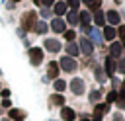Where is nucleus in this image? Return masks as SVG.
<instances>
[{"instance_id": "26", "label": "nucleus", "mask_w": 125, "mask_h": 121, "mask_svg": "<svg viewBox=\"0 0 125 121\" xmlns=\"http://www.w3.org/2000/svg\"><path fill=\"white\" fill-rule=\"evenodd\" d=\"M100 4H102V0H94V2L90 4V8H92V10H96V8L100 6Z\"/></svg>"}, {"instance_id": "25", "label": "nucleus", "mask_w": 125, "mask_h": 121, "mask_svg": "<svg viewBox=\"0 0 125 121\" xmlns=\"http://www.w3.org/2000/svg\"><path fill=\"white\" fill-rule=\"evenodd\" d=\"M113 100H117V92H109L107 94V101H113Z\"/></svg>"}, {"instance_id": "28", "label": "nucleus", "mask_w": 125, "mask_h": 121, "mask_svg": "<svg viewBox=\"0 0 125 121\" xmlns=\"http://www.w3.org/2000/svg\"><path fill=\"white\" fill-rule=\"evenodd\" d=\"M119 37L125 41V25H123V27H119Z\"/></svg>"}, {"instance_id": "19", "label": "nucleus", "mask_w": 125, "mask_h": 121, "mask_svg": "<svg viewBox=\"0 0 125 121\" xmlns=\"http://www.w3.org/2000/svg\"><path fill=\"white\" fill-rule=\"evenodd\" d=\"M35 29H37L39 33H45V31H47V25H45V23H37V25H35Z\"/></svg>"}, {"instance_id": "34", "label": "nucleus", "mask_w": 125, "mask_h": 121, "mask_svg": "<svg viewBox=\"0 0 125 121\" xmlns=\"http://www.w3.org/2000/svg\"><path fill=\"white\" fill-rule=\"evenodd\" d=\"M82 121H88V119H82Z\"/></svg>"}, {"instance_id": "4", "label": "nucleus", "mask_w": 125, "mask_h": 121, "mask_svg": "<svg viewBox=\"0 0 125 121\" xmlns=\"http://www.w3.org/2000/svg\"><path fill=\"white\" fill-rule=\"evenodd\" d=\"M62 68H64V70H68V72H70V70H74V68H76V62H74V59H70V57H64V59H62Z\"/></svg>"}, {"instance_id": "10", "label": "nucleus", "mask_w": 125, "mask_h": 121, "mask_svg": "<svg viewBox=\"0 0 125 121\" xmlns=\"http://www.w3.org/2000/svg\"><path fill=\"white\" fill-rule=\"evenodd\" d=\"M70 88H72L76 94H80V92H82V80H72V82H70Z\"/></svg>"}, {"instance_id": "11", "label": "nucleus", "mask_w": 125, "mask_h": 121, "mask_svg": "<svg viewBox=\"0 0 125 121\" xmlns=\"http://www.w3.org/2000/svg\"><path fill=\"white\" fill-rule=\"evenodd\" d=\"M10 117L16 119V121H23V113L18 111V109H10Z\"/></svg>"}, {"instance_id": "32", "label": "nucleus", "mask_w": 125, "mask_h": 121, "mask_svg": "<svg viewBox=\"0 0 125 121\" xmlns=\"http://www.w3.org/2000/svg\"><path fill=\"white\" fill-rule=\"evenodd\" d=\"M84 2H86V4H88V6H90V4H92V2H94V0H84Z\"/></svg>"}, {"instance_id": "29", "label": "nucleus", "mask_w": 125, "mask_h": 121, "mask_svg": "<svg viewBox=\"0 0 125 121\" xmlns=\"http://www.w3.org/2000/svg\"><path fill=\"white\" fill-rule=\"evenodd\" d=\"M117 68H119L121 72H125V60H121V62H117Z\"/></svg>"}, {"instance_id": "14", "label": "nucleus", "mask_w": 125, "mask_h": 121, "mask_svg": "<svg viewBox=\"0 0 125 121\" xmlns=\"http://www.w3.org/2000/svg\"><path fill=\"white\" fill-rule=\"evenodd\" d=\"M57 72H59V66H57L55 62H51V64H49V76H51V78H55V76H57Z\"/></svg>"}, {"instance_id": "20", "label": "nucleus", "mask_w": 125, "mask_h": 121, "mask_svg": "<svg viewBox=\"0 0 125 121\" xmlns=\"http://www.w3.org/2000/svg\"><path fill=\"white\" fill-rule=\"evenodd\" d=\"M64 86H66V84H64L62 80H57V82H55V88H57L59 92H61V90H64Z\"/></svg>"}, {"instance_id": "2", "label": "nucleus", "mask_w": 125, "mask_h": 121, "mask_svg": "<svg viewBox=\"0 0 125 121\" xmlns=\"http://www.w3.org/2000/svg\"><path fill=\"white\" fill-rule=\"evenodd\" d=\"M29 57H31V62H33V64H39V62L43 60V51L35 47V49L29 51Z\"/></svg>"}, {"instance_id": "9", "label": "nucleus", "mask_w": 125, "mask_h": 121, "mask_svg": "<svg viewBox=\"0 0 125 121\" xmlns=\"http://www.w3.org/2000/svg\"><path fill=\"white\" fill-rule=\"evenodd\" d=\"M105 70H107L109 76L113 74V70H115V60H113V59H107V60H105Z\"/></svg>"}, {"instance_id": "23", "label": "nucleus", "mask_w": 125, "mask_h": 121, "mask_svg": "<svg viewBox=\"0 0 125 121\" xmlns=\"http://www.w3.org/2000/svg\"><path fill=\"white\" fill-rule=\"evenodd\" d=\"M119 107H125V90H123L121 96H119Z\"/></svg>"}, {"instance_id": "31", "label": "nucleus", "mask_w": 125, "mask_h": 121, "mask_svg": "<svg viewBox=\"0 0 125 121\" xmlns=\"http://www.w3.org/2000/svg\"><path fill=\"white\" fill-rule=\"evenodd\" d=\"M41 4H45V6H49V4H53V0H41Z\"/></svg>"}, {"instance_id": "33", "label": "nucleus", "mask_w": 125, "mask_h": 121, "mask_svg": "<svg viewBox=\"0 0 125 121\" xmlns=\"http://www.w3.org/2000/svg\"><path fill=\"white\" fill-rule=\"evenodd\" d=\"M115 121H123V119H121V117H117V115H115Z\"/></svg>"}, {"instance_id": "7", "label": "nucleus", "mask_w": 125, "mask_h": 121, "mask_svg": "<svg viewBox=\"0 0 125 121\" xmlns=\"http://www.w3.org/2000/svg\"><path fill=\"white\" fill-rule=\"evenodd\" d=\"M45 45H47V49H49V51H59V49H61V43H59V41H55V39H47V41H45Z\"/></svg>"}, {"instance_id": "22", "label": "nucleus", "mask_w": 125, "mask_h": 121, "mask_svg": "<svg viewBox=\"0 0 125 121\" xmlns=\"http://www.w3.org/2000/svg\"><path fill=\"white\" fill-rule=\"evenodd\" d=\"M76 20H78V18H76V12H70V14H68V21H70V23H76Z\"/></svg>"}, {"instance_id": "15", "label": "nucleus", "mask_w": 125, "mask_h": 121, "mask_svg": "<svg viewBox=\"0 0 125 121\" xmlns=\"http://www.w3.org/2000/svg\"><path fill=\"white\" fill-rule=\"evenodd\" d=\"M121 51H123V47H121V45H117V43L111 47V55H113V57H119V55H121Z\"/></svg>"}, {"instance_id": "3", "label": "nucleus", "mask_w": 125, "mask_h": 121, "mask_svg": "<svg viewBox=\"0 0 125 121\" xmlns=\"http://www.w3.org/2000/svg\"><path fill=\"white\" fill-rule=\"evenodd\" d=\"M107 111V103H100L94 109V121H102V115Z\"/></svg>"}, {"instance_id": "17", "label": "nucleus", "mask_w": 125, "mask_h": 121, "mask_svg": "<svg viewBox=\"0 0 125 121\" xmlns=\"http://www.w3.org/2000/svg\"><path fill=\"white\" fill-rule=\"evenodd\" d=\"M66 53H68V55H72V57H74V55H78V49H76V47H74V45H72V43H70V45H66Z\"/></svg>"}, {"instance_id": "13", "label": "nucleus", "mask_w": 125, "mask_h": 121, "mask_svg": "<svg viewBox=\"0 0 125 121\" xmlns=\"http://www.w3.org/2000/svg\"><path fill=\"white\" fill-rule=\"evenodd\" d=\"M115 33H117V31H115L113 27H105V31H104L105 39H113V37H115Z\"/></svg>"}, {"instance_id": "24", "label": "nucleus", "mask_w": 125, "mask_h": 121, "mask_svg": "<svg viewBox=\"0 0 125 121\" xmlns=\"http://www.w3.org/2000/svg\"><path fill=\"white\" fill-rule=\"evenodd\" d=\"M80 20H82V23H88V21H90V14H86V12H84V14L80 16Z\"/></svg>"}, {"instance_id": "12", "label": "nucleus", "mask_w": 125, "mask_h": 121, "mask_svg": "<svg viewBox=\"0 0 125 121\" xmlns=\"http://www.w3.org/2000/svg\"><path fill=\"white\" fill-rule=\"evenodd\" d=\"M107 20H109L111 23H117V21H119V14H117V12H107Z\"/></svg>"}, {"instance_id": "5", "label": "nucleus", "mask_w": 125, "mask_h": 121, "mask_svg": "<svg viewBox=\"0 0 125 121\" xmlns=\"http://www.w3.org/2000/svg\"><path fill=\"white\" fill-rule=\"evenodd\" d=\"M80 45H82V47H80V49H82V53L92 55V51H94V49H92V43H90L88 39H82V41H80Z\"/></svg>"}, {"instance_id": "30", "label": "nucleus", "mask_w": 125, "mask_h": 121, "mask_svg": "<svg viewBox=\"0 0 125 121\" xmlns=\"http://www.w3.org/2000/svg\"><path fill=\"white\" fill-rule=\"evenodd\" d=\"M68 6H70V8H76V6H78V0H68Z\"/></svg>"}, {"instance_id": "6", "label": "nucleus", "mask_w": 125, "mask_h": 121, "mask_svg": "<svg viewBox=\"0 0 125 121\" xmlns=\"http://www.w3.org/2000/svg\"><path fill=\"white\" fill-rule=\"evenodd\" d=\"M51 27H53V31H57V33H61V31H64V23H62V20H53V23H51Z\"/></svg>"}, {"instance_id": "1", "label": "nucleus", "mask_w": 125, "mask_h": 121, "mask_svg": "<svg viewBox=\"0 0 125 121\" xmlns=\"http://www.w3.org/2000/svg\"><path fill=\"white\" fill-rule=\"evenodd\" d=\"M35 21H37V16H35L33 12H27V14L21 18V25H23V29H31V27L35 25Z\"/></svg>"}, {"instance_id": "21", "label": "nucleus", "mask_w": 125, "mask_h": 121, "mask_svg": "<svg viewBox=\"0 0 125 121\" xmlns=\"http://www.w3.org/2000/svg\"><path fill=\"white\" fill-rule=\"evenodd\" d=\"M51 101H53V103H59V105H61V103H62L64 100H62V96H53V98H51Z\"/></svg>"}, {"instance_id": "35", "label": "nucleus", "mask_w": 125, "mask_h": 121, "mask_svg": "<svg viewBox=\"0 0 125 121\" xmlns=\"http://www.w3.org/2000/svg\"><path fill=\"white\" fill-rule=\"evenodd\" d=\"M4 121H6V119H4Z\"/></svg>"}, {"instance_id": "8", "label": "nucleus", "mask_w": 125, "mask_h": 121, "mask_svg": "<svg viewBox=\"0 0 125 121\" xmlns=\"http://www.w3.org/2000/svg\"><path fill=\"white\" fill-rule=\"evenodd\" d=\"M62 119L64 121H72L74 119V111L70 107H62Z\"/></svg>"}, {"instance_id": "27", "label": "nucleus", "mask_w": 125, "mask_h": 121, "mask_svg": "<svg viewBox=\"0 0 125 121\" xmlns=\"http://www.w3.org/2000/svg\"><path fill=\"white\" fill-rule=\"evenodd\" d=\"M64 35H66V39H68V41H70V39H74V31H72V29H70V31H66Z\"/></svg>"}, {"instance_id": "18", "label": "nucleus", "mask_w": 125, "mask_h": 121, "mask_svg": "<svg viewBox=\"0 0 125 121\" xmlns=\"http://www.w3.org/2000/svg\"><path fill=\"white\" fill-rule=\"evenodd\" d=\"M104 21H105V18L102 16V12H98V14H96V23H98V25H102Z\"/></svg>"}, {"instance_id": "16", "label": "nucleus", "mask_w": 125, "mask_h": 121, "mask_svg": "<svg viewBox=\"0 0 125 121\" xmlns=\"http://www.w3.org/2000/svg\"><path fill=\"white\" fill-rule=\"evenodd\" d=\"M64 10H66V6H64L62 2H59V4H55V12H57V14H64Z\"/></svg>"}]
</instances>
